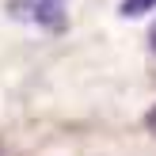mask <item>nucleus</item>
I'll return each instance as SVG.
<instances>
[{
    "label": "nucleus",
    "instance_id": "f257e3e1",
    "mask_svg": "<svg viewBox=\"0 0 156 156\" xmlns=\"http://www.w3.org/2000/svg\"><path fill=\"white\" fill-rule=\"evenodd\" d=\"M8 15L42 30L69 27V0H8Z\"/></svg>",
    "mask_w": 156,
    "mask_h": 156
},
{
    "label": "nucleus",
    "instance_id": "f03ea898",
    "mask_svg": "<svg viewBox=\"0 0 156 156\" xmlns=\"http://www.w3.org/2000/svg\"><path fill=\"white\" fill-rule=\"evenodd\" d=\"M149 8H156V0H122V15H145Z\"/></svg>",
    "mask_w": 156,
    "mask_h": 156
},
{
    "label": "nucleus",
    "instance_id": "7ed1b4c3",
    "mask_svg": "<svg viewBox=\"0 0 156 156\" xmlns=\"http://www.w3.org/2000/svg\"><path fill=\"white\" fill-rule=\"evenodd\" d=\"M145 126H149V129H152V133H156V107H152V111H149V114H145Z\"/></svg>",
    "mask_w": 156,
    "mask_h": 156
},
{
    "label": "nucleus",
    "instance_id": "20e7f679",
    "mask_svg": "<svg viewBox=\"0 0 156 156\" xmlns=\"http://www.w3.org/2000/svg\"><path fill=\"white\" fill-rule=\"evenodd\" d=\"M149 46H152V53H156V23L149 27Z\"/></svg>",
    "mask_w": 156,
    "mask_h": 156
}]
</instances>
